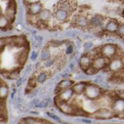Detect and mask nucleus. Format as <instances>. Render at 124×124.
Here are the masks:
<instances>
[{"label": "nucleus", "mask_w": 124, "mask_h": 124, "mask_svg": "<svg viewBox=\"0 0 124 124\" xmlns=\"http://www.w3.org/2000/svg\"><path fill=\"white\" fill-rule=\"evenodd\" d=\"M59 108L63 112L67 114H71L74 112V108L71 105L66 104L65 101H62L59 99V102H56Z\"/></svg>", "instance_id": "nucleus-4"}, {"label": "nucleus", "mask_w": 124, "mask_h": 124, "mask_svg": "<svg viewBox=\"0 0 124 124\" xmlns=\"http://www.w3.org/2000/svg\"><path fill=\"white\" fill-rule=\"evenodd\" d=\"M37 120H36V118H27L25 119V122L24 123H26V124H36V123H40L39 122L37 121Z\"/></svg>", "instance_id": "nucleus-24"}, {"label": "nucleus", "mask_w": 124, "mask_h": 124, "mask_svg": "<svg viewBox=\"0 0 124 124\" xmlns=\"http://www.w3.org/2000/svg\"><path fill=\"white\" fill-rule=\"evenodd\" d=\"M73 46H72V45H69V46H68V48H67V49H66V53L68 54H71L72 52H73Z\"/></svg>", "instance_id": "nucleus-29"}, {"label": "nucleus", "mask_w": 124, "mask_h": 124, "mask_svg": "<svg viewBox=\"0 0 124 124\" xmlns=\"http://www.w3.org/2000/svg\"><path fill=\"white\" fill-rule=\"evenodd\" d=\"M106 63L105 59L102 57H99L97 58L93 62V67L96 68L97 70H100L101 68H104Z\"/></svg>", "instance_id": "nucleus-10"}, {"label": "nucleus", "mask_w": 124, "mask_h": 124, "mask_svg": "<svg viewBox=\"0 0 124 124\" xmlns=\"http://www.w3.org/2000/svg\"><path fill=\"white\" fill-rule=\"evenodd\" d=\"M102 22V20L100 16H95V17H93L91 21L92 25L93 26H96V27L101 25Z\"/></svg>", "instance_id": "nucleus-20"}, {"label": "nucleus", "mask_w": 124, "mask_h": 124, "mask_svg": "<svg viewBox=\"0 0 124 124\" xmlns=\"http://www.w3.org/2000/svg\"><path fill=\"white\" fill-rule=\"evenodd\" d=\"M118 96H119L122 99H124V91H120V93H118Z\"/></svg>", "instance_id": "nucleus-34"}, {"label": "nucleus", "mask_w": 124, "mask_h": 124, "mask_svg": "<svg viewBox=\"0 0 124 124\" xmlns=\"http://www.w3.org/2000/svg\"><path fill=\"white\" fill-rule=\"evenodd\" d=\"M42 8V6L40 2L32 3L29 5V11L31 14H37L40 13Z\"/></svg>", "instance_id": "nucleus-7"}, {"label": "nucleus", "mask_w": 124, "mask_h": 124, "mask_svg": "<svg viewBox=\"0 0 124 124\" xmlns=\"http://www.w3.org/2000/svg\"><path fill=\"white\" fill-rule=\"evenodd\" d=\"M114 109L116 111L121 112L124 111V100L122 99V100H118L114 103Z\"/></svg>", "instance_id": "nucleus-16"}, {"label": "nucleus", "mask_w": 124, "mask_h": 124, "mask_svg": "<svg viewBox=\"0 0 124 124\" xmlns=\"http://www.w3.org/2000/svg\"><path fill=\"white\" fill-rule=\"evenodd\" d=\"M68 11L62 8L58 7L55 11V17L60 21H65L68 17Z\"/></svg>", "instance_id": "nucleus-3"}, {"label": "nucleus", "mask_w": 124, "mask_h": 124, "mask_svg": "<svg viewBox=\"0 0 124 124\" xmlns=\"http://www.w3.org/2000/svg\"><path fill=\"white\" fill-rule=\"evenodd\" d=\"M86 95L90 99H96L100 95V89L98 87L94 85H89L86 87L85 89Z\"/></svg>", "instance_id": "nucleus-1"}, {"label": "nucleus", "mask_w": 124, "mask_h": 124, "mask_svg": "<svg viewBox=\"0 0 124 124\" xmlns=\"http://www.w3.org/2000/svg\"></svg>", "instance_id": "nucleus-37"}, {"label": "nucleus", "mask_w": 124, "mask_h": 124, "mask_svg": "<svg viewBox=\"0 0 124 124\" xmlns=\"http://www.w3.org/2000/svg\"><path fill=\"white\" fill-rule=\"evenodd\" d=\"M92 45H92L91 43L87 42V43H86V44H85V47L86 50H89V49H90L91 47L92 46Z\"/></svg>", "instance_id": "nucleus-32"}, {"label": "nucleus", "mask_w": 124, "mask_h": 124, "mask_svg": "<svg viewBox=\"0 0 124 124\" xmlns=\"http://www.w3.org/2000/svg\"><path fill=\"white\" fill-rule=\"evenodd\" d=\"M50 56L49 50H44L41 53V58L43 60H48Z\"/></svg>", "instance_id": "nucleus-22"}, {"label": "nucleus", "mask_w": 124, "mask_h": 124, "mask_svg": "<svg viewBox=\"0 0 124 124\" xmlns=\"http://www.w3.org/2000/svg\"><path fill=\"white\" fill-rule=\"evenodd\" d=\"M96 71L97 70L95 68L93 67V68H89L87 70V73L89 74V75H93L96 73Z\"/></svg>", "instance_id": "nucleus-26"}, {"label": "nucleus", "mask_w": 124, "mask_h": 124, "mask_svg": "<svg viewBox=\"0 0 124 124\" xmlns=\"http://www.w3.org/2000/svg\"><path fill=\"white\" fill-rule=\"evenodd\" d=\"M36 85V83H35V81L34 79H31L29 80V86H31V87H34Z\"/></svg>", "instance_id": "nucleus-31"}, {"label": "nucleus", "mask_w": 124, "mask_h": 124, "mask_svg": "<svg viewBox=\"0 0 124 124\" xmlns=\"http://www.w3.org/2000/svg\"><path fill=\"white\" fill-rule=\"evenodd\" d=\"M45 106H46V103H45V102H41L39 104L40 107H44Z\"/></svg>", "instance_id": "nucleus-35"}, {"label": "nucleus", "mask_w": 124, "mask_h": 124, "mask_svg": "<svg viewBox=\"0 0 124 124\" xmlns=\"http://www.w3.org/2000/svg\"><path fill=\"white\" fill-rule=\"evenodd\" d=\"M8 21V19L6 18L4 16L1 15V18H0V26H1V28L4 29L7 27L9 23Z\"/></svg>", "instance_id": "nucleus-21"}, {"label": "nucleus", "mask_w": 124, "mask_h": 124, "mask_svg": "<svg viewBox=\"0 0 124 124\" xmlns=\"http://www.w3.org/2000/svg\"><path fill=\"white\" fill-rule=\"evenodd\" d=\"M79 63H80L81 66L82 68L85 70H87L89 68L90 65L92 63V61L90 58L88 56H84L81 57L79 61Z\"/></svg>", "instance_id": "nucleus-9"}, {"label": "nucleus", "mask_w": 124, "mask_h": 124, "mask_svg": "<svg viewBox=\"0 0 124 124\" xmlns=\"http://www.w3.org/2000/svg\"><path fill=\"white\" fill-rule=\"evenodd\" d=\"M46 74L45 73H41L39 76L37 78V81L40 82V83H42L46 79Z\"/></svg>", "instance_id": "nucleus-23"}, {"label": "nucleus", "mask_w": 124, "mask_h": 124, "mask_svg": "<svg viewBox=\"0 0 124 124\" xmlns=\"http://www.w3.org/2000/svg\"><path fill=\"white\" fill-rule=\"evenodd\" d=\"M118 34H120L121 36L124 37V25H120L118 26Z\"/></svg>", "instance_id": "nucleus-25"}, {"label": "nucleus", "mask_w": 124, "mask_h": 124, "mask_svg": "<svg viewBox=\"0 0 124 124\" xmlns=\"http://www.w3.org/2000/svg\"><path fill=\"white\" fill-rule=\"evenodd\" d=\"M27 58V52L25 50L23 51L21 53H20L19 55L18 58H17V60L19 62V63L23 65L25 62Z\"/></svg>", "instance_id": "nucleus-19"}, {"label": "nucleus", "mask_w": 124, "mask_h": 124, "mask_svg": "<svg viewBox=\"0 0 124 124\" xmlns=\"http://www.w3.org/2000/svg\"><path fill=\"white\" fill-rule=\"evenodd\" d=\"M22 82H23V80H22L21 78L20 79H19V80L17 81V86H19V85H21Z\"/></svg>", "instance_id": "nucleus-36"}, {"label": "nucleus", "mask_w": 124, "mask_h": 124, "mask_svg": "<svg viewBox=\"0 0 124 124\" xmlns=\"http://www.w3.org/2000/svg\"><path fill=\"white\" fill-rule=\"evenodd\" d=\"M19 75V72L17 71H14L12 72V73L9 75L10 78L11 79H15Z\"/></svg>", "instance_id": "nucleus-28"}, {"label": "nucleus", "mask_w": 124, "mask_h": 124, "mask_svg": "<svg viewBox=\"0 0 124 124\" xmlns=\"http://www.w3.org/2000/svg\"><path fill=\"white\" fill-rule=\"evenodd\" d=\"M54 63V61L53 60H46V63H45V66L46 67H48V66H50L51 65H52Z\"/></svg>", "instance_id": "nucleus-30"}, {"label": "nucleus", "mask_w": 124, "mask_h": 124, "mask_svg": "<svg viewBox=\"0 0 124 124\" xmlns=\"http://www.w3.org/2000/svg\"><path fill=\"white\" fill-rule=\"evenodd\" d=\"M116 48L114 45H110V44H107L103 46L102 49V52L103 55L107 57H111L114 56L116 54Z\"/></svg>", "instance_id": "nucleus-5"}, {"label": "nucleus", "mask_w": 124, "mask_h": 124, "mask_svg": "<svg viewBox=\"0 0 124 124\" xmlns=\"http://www.w3.org/2000/svg\"><path fill=\"white\" fill-rule=\"evenodd\" d=\"M16 13V5L14 0H11L10 1L6 9V14L9 19L13 21L14 18V14Z\"/></svg>", "instance_id": "nucleus-6"}, {"label": "nucleus", "mask_w": 124, "mask_h": 124, "mask_svg": "<svg viewBox=\"0 0 124 124\" xmlns=\"http://www.w3.org/2000/svg\"><path fill=\"white\" fill-rule=\"evenodd\" d=\"M51 16V13L50 11L47 9H44L41 11L39 13V18L42 21H48Z\"/></svg>", "instance_id": "nucleus-14"}, {"label": "nucleus", "mask_w": 124, "mask_h": 124, "mask_svg": "<svg viewBox=\"0 0 124 124\" xmlns=\"http://www.w3.org/2000/svg\"><path fill=\"white\" fill-rule=\"evenodd\" d=\"M37 54H36V53L35 52H33L32 53V55H31V59L32 60H35V59H36V58H37Z\"/></svg>", "instance_id": "nucleus-33"}, {"label": "nucleus", "mask_w": 124, "mask_h": 124, "mask_svg": "<svg viewBox=\"0 0 124 124\" xmlns=\"http://www.w3.org/2000/svg\"><path fill=\"white\" fill-rule=\"evenodd\" d=\"M76 24L79 27H84L88 25L89 22H88V20L86 16H80L79 17H78L76 19Z\"/></svg>", "instance_id": "nucleus-11"}, {"label": "nucleus", "mask_w": 124, "mask_h": 124, "mask_svg": "<svg viewBox=\"0 0 124 124\" xmlns=\"http://www.w3.org/2000/svg\"><path fill=\"white\" fill-rule=\"evenodd\" d=\"M73 93L74 91L73 89H66L60 95L59 99L62 101H68L71 98L73 95Z\"/></svg>", "instance_id": "nucleus-8"}, {"label": "nucleus", "mask_w": 124, "mask_h": 124, "mask_svg": "<svg viewBox=\"0 0 124 124\" xmlns=\"http://www.w3.org/2000/svg\"><path fill=\"white\" fill-rule=\"evenodd\" d=\"M73 83V82L71 80H63L60 82L58 86V91L66 90L69 87H70Z\"/></svg>", "instance_id": "nucleus-12"}, {"label": "nucleus", "mask_w": 124, "mask_h": 124, "mask_svg": "<svg viewBox=\"0 0 124 124\" xmlns=\"http://www.w3.org/2000/svg\"><path fill=\"white\" fill-rule=\"evenodd\" d=\"M86 89V86L83 83H78L73 87V90L74 93L77 94H80L83 93Z\"/></svg>", "instance_id": "nucleus-15"}, {"label": "nucleus", "mask_w": 124, "mask_h": 124, "mask_svg": "<svg viewBox=\"0 0 124 124\" xmlns=\"http://www.w3.org/2000/svg\"><path fill=\"white\" fill-rule=\"evenodd\" d=\"M47 114H48V115L51 117V118H52L53 119H54V120H56V121H59L60 120L59 117H57L56 115L54 114H52V113H50V112H48V113H47Z\"/></svg>", "instance_id": "nucleus-27"}, {"label": "nucleus", "mask_w": 124, "mask_h": 124, "mask_svg": "<svg viewBox=\"0 0 124 124\" xmlns=\"http://www.w3.org/2000/svg\"><path fill=\"white\" fill-rule=\"evenodd\" d=\"M122 62L119 60H116L112 62L110 65V69L112 71L119 70L122 67Z\"/></svg>", "instance_id": "nucleus-13"}, {"label": "nucleus", "mask_w": 124, "mask_h": 124, "mask_svg": "<svg viewBox=\"0 0 124 124\" xmlns=\"http://www.w3.org/2000/svg\"><path fill=\"white\" fill-rule=\"evenodd\" d=\"M118 24L115 21H110L106 25V30L111 32L118 31Z\"/></svg>", "instance_id": "nucleus-18"}, {"label": "nucleus", "mask_w": 124, "mask_h": 124, "mask_svg": "<svg viewBox=\"0 0 124 124\" xmlns=\"http://www.w3.org/2000/svg\"><path fill=\"white\" fill-rule=\"evenodd\" d=\"M8 87L6 86V84H3L1 82V87H0V96L1 99H5L8 95Z\"/></svg>", "instance_id": "nucleus-17"}, {"label": "nucleus", "mask_w": 124, "mask_h": 124, "mask_svg": "<svg viewBox=\"0 0 124 124\" xmlns=\"http://www.w3.org/2000/svg\"><path fill=\"white\" fill-rule=\"evenodd\" d=\"M114 116V113L106 108H101L97 110L94 113V117L99 119H108Z\"/></svg>", "instance_id": "nucleus-2"}]
</instances>
